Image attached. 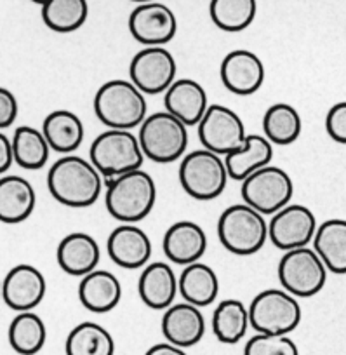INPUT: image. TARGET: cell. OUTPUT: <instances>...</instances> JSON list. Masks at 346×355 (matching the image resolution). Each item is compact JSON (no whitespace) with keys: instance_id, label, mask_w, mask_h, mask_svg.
<instances>
[{"instance_id":"cell-19","label":"cell","mask_w":346,"mask_h":355,"mask_svg":"<svg viewBox=\"0 0 346 355\" xmlns=\"http://www.w3.org/2000/svg\"><path fill=\"white\" fill-rule=\"evenodd\" d=\"M164 107L187 128L198 125L209 108L207 93L193 78H178L164 93Z\"/></svg>"},{"instance_id":"cell-17","label":"cell","mask_w":346,"mask_h":355,"mask_svg":"<svg viewBox=\"0 0 346 355\" xmlns=\"http://www.w3.org/2000/svg\"><path fill=\"white\" fill-rule=\"evenodd\" d=\"M106 251L112 261L126 270L145 268L152 258V241L136 225H119L106 241Z\"/></svg>"},{"instance_id":"cell-10","label":"cell","mask_w":346,"mask_h":355,"mask_svg":"<svg viewBox=\"0 0 346 355\" xmlns=\"http://www.w3.org/2000/svg\"><path fill=\"white\" fill-rule=\"evenodd\" d=\"M242 199L263 216L279 213L289 206L294 193V183L289 174L277 166H266L242 182Z\"/></svg>"},{"instance_id":"cell-5","label":"cell","mask_w":346,"mask_h":355,"mask_svg":"<svg viewBox=\"0 0 346 355\" xmlns=\"http://www.w3.org/2000/svg\"><path fill=\"white\" fill-rule=\"evenodd\" d=\"M89 160L105 180H113L131 171L141 169L145 155L138 136L131 131L108 129L91 143Z\"/></svg>"},{"instance_id":"cell-24","label":"cell","mask_w":346,"mask_h":355,"mask_svg":"<svg viewBox=\"0 0 346 355\" xmlns=\"http://www.w3.org/2000/svg\"><path fill=\"white\" fill-rule=\"evenodd\" d=\"M122 286L112 272L98 270L84 275L78 284V300L92 313H108L121 303Z\"/></svg>"},{"instance_id":"cell-36","label":"cell","mask_w":346,"mask_h":355,"mask_svg":"<svg viewBox=\"0 0 346 355\" xmlns=\"http://www.w3.org/2000/svg\"><path fill=\"white\" fill-rule=\"evenodd\" d=\"M244 355H300V350L287 334L256 333L245 343Z\"/></svg>"},{"instance_id":"cell-22","label":"cell","mask_w":346,"mask_h":355,"mask_svg":"<svg viewBox=\"0 0 346 355\" xmlns=\"http://www.w3.org/2000/svg\"><path fill=\"white\" fill-rule=\"evenodd\" d=\"M138 293L148 309H169L178 295V277L169 263H148L139 275Z\"/></svg>"},{"instance_id":"cell-1","label":"cell","mask_w":346,"mask_h":355,"mask_svg":"<svg viewBox=\"0 0 346 355\" xmlns=\"http://www.w3.org/2000/svg\"><path fill=\"white\" fill-rule=\"evenodd\" d=\"M103 180L91 164L78 155H64L51 166L47 189L53 199L67 207H89L96 204L103 192Z\"/></svg>"},{"instance_id":"cell-39","label":"cell","mask_w":346,"mask_h":355,"mask_svg":"<svg viewBox=\"0 0 346 355\" xmlns=\"http://www.w3.org/2000/svg\"><path fill=\"white\" fill-rule=\"evenodd\" d=\"M15 162V155H12V141L0 131V174H4L9 171V167Z\"/></svg>"},{"instance_id":"cell-16","label":"cell","mask_w":346,"mask_h":355,"mask_svg":"<svg viewBox=\"0 0 346 355\" xmlns=\"http://www.w3.org/2000/svg\"><path fill=\"white\" fill-rule=\"evenodd\" d=\"M47 291L46 277L32 265L12 266L2 281V300L16 312H32L42 303Z\"/></svg>"},{"instance_id":"cell-37","label":"cell","mask_w":346,"mask_h":355,"mask_svg":"<svg viewBox=\"0 0 346 355\" xmlns=\"http://www.w3.org/2000/svg\"><path fill=\"white\" fill-rule=\"evenodd\" d=\"M325 131L336 143L346 145V101L331 107L325 117Z\"/></svg>"},{"instance_id":"cell-13","label":"cell","mask_w":346,"mask_h":355,"mask_svg":"<svg viewBox=\"0 0 346 355\" xmlns=\"http://www.w3.org/2000/svg\"><path fill=\"white\" fill-rule=\"evenodd\" d=\"M317 218L303 204H289L268 221V239L284 252L306 248L317 234Z\"/></svg>"},{"instance_id":"cell-15","label":"cell","mask_w":346,"mask_h":355,"mask_svg":"<svg viewBox=\"0 0 346 355\" xmlns=\"http://www.w3.org/2000/svg\"><path fill=\"white\" fill-rule=\"evenodd\" d=\"M265 64L261 58L248 49H235L221 61L219 77L230 93L237 96H251L258 93L265 82Z\"/></svg>"},{"instance_id":"cell-3","label":"cell","mask_w":346,"mask_h":355,"mask_svg":"<svg viewBox=\"0 0 346 355\" xmlns=\"http://www.w3.org/2000/svg\"><path fill=\"white\" fill-rule=\"evenodd\" d=\"M145 94L131 80L115 78L98 89L94 96V114L108 129L131 131L146 119Z\"/></svg>"},{"instance_id":"cell-23","label":"cell","mask_w":346,"mask_h":355,"mask_svg":"<svg viewBox=\"0 0 346 355\" xmlns=\"http://www.w3.org/2000/svg\"><path fill=\"white\" fill-rule=\"evenodd\" d=\"M37 196L32 183L23 176L9 174L0 178V221L8 225L21 223L32 216Z\"/></svg>"},{"instance_id":"cell-14","label":"cell","mask_w":346,"mask_h":355,"mask_svg":"<svg viewBox=\"0 0 346 355\" xmlns=\"http://www.w3.org/2000/svg\"><path fill=\"white\" fill-rule=\"evenodd\" d=\"M129 32L146 47H164L178 32L176 15L162 2H146L132 9L129 16Z\"/></svg>"},{"instance_id":"cell-41","label":"cell","mask_w":346,"mask_h":355,"mask_svg":"<svg viewBox=\"0 0 346 355\" xmlns=\"http://www.w3.org/2000/svg\"><path fill=\"white\" fill-rule=\"evenodd\" d=\"M131 2H136V4H146V2H155V0H131Z\"/></svg>"},{"instance_id":"cell-27","label":"cell","mask_w":346,"mask_h":355,"mask_svg":"<svg viewBox=\"0 0 346 355\" xmlns=\"http://www.w3.org/2000/svg\"><path fill=\"white\" fill-rule=\"evenodd\" d=\"M178 293L183 296V302L202 309L212 305L218 298L219 279L205 263H191L184 266L178 277Z\"/></svg>"},{"instance_id":"cell-21","label":"cell","mask_w":346,"mask_h":355,"mask_svg":"<svg viewBox=\"0 0 346 355\" xmlns=\"http://www.w3.org/2000/svg\"><path fill=\"white\" fill-rule=\"evenodd\" d=\"M56 259L64 274L84 277L96 270L101 259V251L92 235L85 232H73L61 239L56 249Z\"/></svg>"},{"instance_id":"cell-25","label":"cell","mask_w":346,"mask_h":355,"mask_svg":"<svg viewBox=\"0 0 346 355\" xmlns=\"http://www.w3.org/2000/svg\"><path fill=\"white\" fill-rule=\"evenodd\" d=\"M273 159V145L261 135H248L244 146L225 155L230 180L244 182L256 171L270 166Z\"/></svg>"},{"instance_id":"cell-30","label":"cell","mask_w":346,"mask_h":355,"mask_svg":"<svg viewBox=\"0 0 346 355\" xmlns=\"http://www.w3.org/2000/svg\"><path fill=\"white\" fill-rule=\"evenodd\" d=\"M11 141L15 162L23 169H42L49 160L51 146L42 129H35L32 125H19L16 128Z\"/></svg>"},{"instance_id":"cell-4","label":"cell","mask_w":346,"mask_h":355,"mask_svg":"<svg viewBox=\"0 0 346 355\" xmlns=\"http://www.w3.org/2000/svg\"><path fill=\"white\" fill-rule=\"evenodd\" d=\"M218 237L223 248L232 254L251 256L265 245L268 223L261 213L248 204H234L219 216Z\"/></svg>"},{"instance_id":"cell-38","label":"cell","mask_w":346,"mask_h":355,"mask_svg":"<svg viewBox=\"0 0 346 355\" xmlns=\"http://www.w3.org/2000/svg\"><path fill=\"white\" fill-rule=\"evenodd\" d=\"M18 100L6 87H0V131L15 124L18 119Z\"/></svg>"},{"instance_id":"cell-34","label":"cell","mask_w":346,"mask_h":355,"mask_svg":"<svg viewBox=\"0 0 346 355\" xmlns=\"http://www.w3.org/2000/svg\"><path fill=\"white\" fill-rule=\"evenodd\" d=\"M258 11L256 0H211L209 15L219 30L237 33L252 25Z\"/></svg>"},{"instance_id":"cell-6","label":"cell","mask_w":346,"mask_h":355,"mask_svg":"<svg viewBox=\"0 0 346 355\" xmlns=\"http://www.w3.org/2000/svg\"><path fill=\"white\" fill-rule=\"evenodd\" d=\"M178 176L184 192L197 200L219 197L230 180L225 159L205 148L187 153L180 164Z\"/></svg>"},{"instance_id":"cell-32","label":"cell","mask_w":346,"mask_h":355,"mask_svg":"<svg viewBox=\"0 0 346 355\" xmlns=\"http://www.w3.org/2000/svg\"><path fill=\"white\" fill-rule=\"evenodd\" d=\"M8 338L16 354L35 355L46 345L47 327L37 313L19 312L9 324Z\"/></svg>"},{"instance_id":"cell-20","label":"cell","mask_w":346,"mask_h":355,"mask_svg":"<svg viewBox=\"0 0 346 355\" xmlns=\"http://www.w3.org/2000/svg\"><path fill=\"white\" fill-rule=\"evenodd\" d=\"M162 334L174 347L197 345L205 334V319L200 309L187 302L171 305L162 317Z\"/></svg>"},{"instance_id":"cell-31","label":"cell","mask_w":346,"mask_h":355,"mask_svg":"<svg viewBox=\"0 0 346 355\" xmlns=\"http://www.w3.org/2000/svg\"><path fill=\"white\" fill-rule=\"evenodd\" d=\"M67 355H115V340L108 329L96 322H82L68 333Z\"/></svg>"},{"instance_id":"cell-18","label":"cell","mask_w":346,"mask_h":355,"mask_svg":"<svg viewBox=\"0 0 346 355\" xmlns=\"http://www.w3.org/2000/svg\"><path fill=\"white\" fill-rule=\"evenodd\" d=\"M164 254L176 265L188 266L200 261L207 249V235L195 221H176L167 228L162 241Z\"/></svg>"},{"instance_id":"cell-9","label":"cell","mask_w":346,"mask_h":355,"mask_svg":"<svg viewBox=\"0 0 346 355\" xmlns=\"http://www.w3.org/2000/svg\"><path fill=\"white\" fill-rule=\"evenodd\" d=\"M279 281L284 291L294 298L318 295L327 282V268L311 248H300L284 252L279 261Z\"/></svg>"},{"instance_id":"cell-35","label":"cell","mask_w":346,"mask_h":355,"mask_svg":"<svg viewBox=\"0 0 346 355\" xmlns=\"http://www.w3.org/2000/svg\"><path fill=\"white\" fill-rule=\"evenodd\" d=\"M89 16L87 0H47L42 6V19L47 28L58 33H71L84 26Z\"/></svg>"},{"instance_id":"cell-11","label":"cell","mask_w":346,"mask_h":355,"mask_svg":"<svg viewBox=\"0 0 346 355\" xmlns=\"http://www.w3.org/2000/svg\"><path fill=\"white\" fill-rule=\"evenodd\" d=\"M198 138L205 150L223 157L242 148L248 135L239 114L225 105L214 103L209 105L207 112L198 122Z\"/></svg>"},{"instance_id":"cell-43","label":"cell","mask_w":346,"mask_h":355,"mask_svg":"<svg viewBox=\"0 0 346 355\" xmlns=\"http://www.w3.org/2000/svg\"><path fill=\"white\" fill-rule=\"evenodd\" d=\"M0 300H2V279H0Z\"/></svg>"},{"instance_id":"cell-42","label":"cell","mask_w":346,"mask_h":355,"mask_svg":"<svg viewBox=\"0 0 346 355\" xmlns=\"http://www.w3.org/2000/svg\"><path fill=\"white\" fill-rule=\"evenodd\" d=\"M32 2H35V4H39V6H44L47 0H32Z\"/></svg>"},{"instance_id":"cell-28","label":"cell","mask_w":346,"mask_h":355,"mask_svg":"<svg viewBox=\"0 0 346 355\" xmlns=\"http://www.w3.org/2000/svg\"><path fill=\"white\" fill-rule=\"evenodd\" d=\"M313 249L332 274H346V220H327L317 228Z\"/></svg>"},{"instance_id":"cell-12","label":"cell","mask_w":346,"mask_h":355,"mask_svg":"<svg viewBox=\"0 0 346 355\" xmlns=\"http://www.w3.org/2000/svg\"><path fill=\"white\" fill-rule=\"evenodd\" d=\"M178 64L166 47H145L129 67L131 82L143 94H162L176 82Z\"/></svg>"},{"instance_id":"cell-2","label":"cell","mask_w":346,"mask_h":355,"mask_svg":"<svg viewBox=\"0 0 346 355\" xmlns=\"http://www.w3.org/2000/svg\"><path fill=\"white\" fill-rule=\"evenodd\" d=\"M157 202L155 180L146 171L136 169L108 180L105 206L110 216L124 225L145 220Z\"/></svg>"},{"instance_id":"cell-8","label":"cell","mask_w":346,"mask_h":355,"mask_svg":"<svg viewBox=\"0 0 346 355\" xmlns=\"http://www.w3.org/2000/svg\"><path fill=\"white\" fill-rule=\"evenodd\" d=\"M249 322L259 334L293 333L301 322V306L284 289H265L249 305Z\"/></svg>"},{"instance_id":"cell-40","label":"cell","mask_w":346,"mask_h":355,"mask_svg":"<svg viewBox=\"0 0 346 355\" xmlns=\"http://www.w3.org/2000/svg\"><path fill=\"white\" fill-rule=\"evenodd\" d=\"M145 355H188V354L184 352V348L174 347V345L167 343L166 341V343H157L153 345V347H150Z\"/></svg>"},{"instance_id":"cell-7","label":"cell","mask_w":346,"mask_h":355,"mask_svg":"<svg viewBox=\"0 0 346 355\" xmlns=\"http://www.w3.org/2000/svg\"><path fill=\"white\" fill-rule=\"evenodd\" d=\"M139 145L143 155L159 164L183 159L188 146V129L169 112H155L139 125Z\"/></svg>"},{"instance_id":"cell-29","label":"cell","mask_w":346,"mask_h":355,"mask_svg":"<svg viewBox=\"0 0 346 355\" xmlns=\"http://www.w3.org/2000/svg\"><path fill=\"white\" fill-rule=\"evenodd\" d=\"M249 326V306L241 300H223L212 313V333L225 345L239 343L245 336Z\"/></svg>"},{"instance_id":"cell-33","label":"cell","mask_w":346,"mask_h":355,"mask_svg":"<svg viewBox=\"0 0 346 355\" xmlns=\"http://www.w3.org/2000/svg\"><path fill=\"white\" fill-rule=\"evenodd\" d=\"M303 129L301 115L289 103H275L263 115L265 138L272 145L287 146L296 141Z\"/></svg>"},{"instance_id":"cell-26","label":"cell","mask_w":346,"mask_h":355,"mask_svg":"<svg viewBox=\"0 0 346 355\" xmlns=\"http://www.w3.org/2000/svg\"><path fill=\"white\" fill-rule=\"evenodd\" d=\"M42 132L51 150L63 155H71L80 148L85 136V128L80 117L70 110H54L44 119Z\"/></svg>"}]
</instances>
